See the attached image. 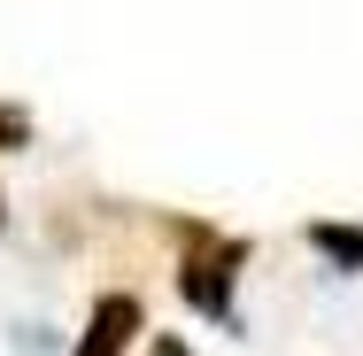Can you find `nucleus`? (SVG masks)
I'll return each mask as SVG.
<instances>
[{
  "label": "nucleus",
  "instance_id": "obj_1",
  "mask_svg": "<svg viewBox=\"0 0 363 356\" xmlns=\"http://www.w3.org/2000/svg\"><path fill=\"white\" fill-rule=\"evenodd\" d=\"M170 232H178V294H186V310L209 318V325H240V271H247L255 240L217 232L201 217H170Z\"/></svg>",
  "mask_w": 363,
  "mask_h": 356
},
{
  "label": "nucleus",
  "instance_id": "obj_2",
  "mask_svg": "<svg viewBox=\"0 0 363 356\" xmlns=\"http://www.w3.org/2000/svg\"><path fill=\"white\" fill-rule=\"evenodd\" d=\"M140 333H147V302L132 294V286H116V294L93 302V318H85V333H77L70 356H124Z\"/></svg>",
  "mask_w": 363,
  "mask_h": 356
},
{
  "label": "nucleus",
  "instance_id": "obj_3",
  "mask_svg": "<svg viewBox=\"0 0 363 356\" xmlns=\"http://www.w3.org/2000/svg\"><path fill=\"white\" fill-rule=\"evenodd\" d=\"M333 271H363V225H340V217H309V232H301Z\"/></svg>",
  "mask_w": 363,
  "mask_h": 356
},
{
  "label": "nucleus",
  "instance_id": "obj_4",
  "mask_svg": "<svg viewBox=\"0 0 363 356\" xmlns=\"http://www.w3.org/2000/svg\"><path fill=\"white\" fill-rule=\"evenodd\" d=\"M23 140H31V117H23L16 101H0V155H16Z\"/></svg>",
  "mask_w": 363,
  "mask_h": 356
},
{
  "label": "nucleus",
  "instance_id": "obj_5",
  "mask_svg": "<svg viewBox=\"0 0 363 356\" xmlns=\"http://www.w3.org/2000/svg\"><path fill=\"white\" fill-rule=\"evenodd\" d=\"M147 356H194V349H186L178 333H155V341H147Z\"/></svg>",
  "mask_w": 363,
  "mask_h": 356
},
{
  "label": "nucleus",
  "instance_id": "obj_6",
  "mask_svg": "<svg viewBox=\"0 0 363 356\" xmlns=\"http://www.w3.org/2000/svg\"><path fill=\"white\" fill-rule=\"evenodd\" d=\"M0 225H8V210H0Z\"/></svg>",
  "mask_w": 363,
  "mask_h": 356
}]
</instances>
